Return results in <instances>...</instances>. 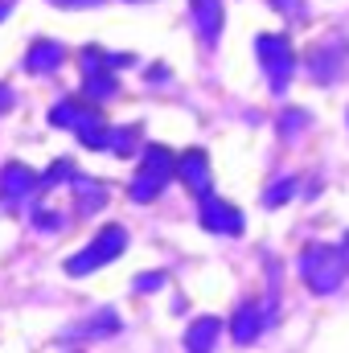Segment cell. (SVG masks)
I'll return each mask as SVG.
<instances>
[{
	"label": "cell",
	"mask_w": 349,
	"mask_h": 353,
	"mask_svg": "<svg viewBox=\"0 0 349 353\" xmlns=\"http://www.w3.org/2000/svg\"><path fill=\"white\" fill-rule=\"evenodd\" d=\"M79 62H83V90H87L94 103H103V99H115V94H119L115 66H111V54H103L99 46H87Z\"/></svg>",
	"instance_id": "obj_5"
},
{
	"label": "cell",
	"mask_w": 349,
	"mask_h": 353,
	"mask_svg": "<svg viewBox=\"0 0 349 353\" xmlns=\"http://www.w3.org/2000/svg\"><path fill=\"white\" fill-rule=\"evenodd\" d=\"M275 8H283L288 17H304V0H271Z\"/></svg>",
	"instance_id": "obj_23"
},
{
	"label": "cell",
	"mask_w": 349,
	"mask_h": 353,
	"mask_svg": "<svg viewBox=\"0 0 349 353\" xmlns=\"http://www.w3.org/2000/svg\"><path fill=\"white\" fill-rule=\"evenodd\" d=\"M165 283H169L165 271H144V275H136V292H157V288H165Z\"/></svg>",
	"instance_id": "obj_21"
},
{
	"label": "cell",
	"mask_w": 349,
	"mask_h": 353,
	"mask_svg": "<svg viewBox=\"0 0 349 353\" xmlns=\"http://www.w3.org/2000/svg\"><path fill=\"white\" fill-rule=\"evenodd\" d=\"M346 275H349L346 247H325V243L304 247V255H300V279L308 283V292L329 296V292H337L346 283Z\"/></svg>",
	"instance_id": "obj_1"
},
{
	"label": "cell",
	"mask_w": 349,
	"mask_h": 353,
	"mask_svg": "<svg viewBox=\"0 0 349 353\" xmlns=\"http://www.w3.org/2000/svg\"><path fill=\"white\" fill-rule=\"evenodd\" d=\"M50 4H62V8H94L103 0H50Z\"/></svg>",
	"instance_id": "obj_24"
},
{
	"label": "cell",
	"mask_w": 349,
	"mask_h": 353,
	"mask_svg": "<svg viewBox=\"0 0 349 353\" xmlns=\"http://www.w3.org/2000/svg\"><path fill=\"white\" fill-rule=\"evenodd\" d=\"M304 123H308V115H304V111H288V115L279 119V132L292 140V136H300V128H304Z\"/></svg>",
	"instance_id": "obj_20"
},
{
	"label": "cell",
	"mask_w": 349,
	"mask_h": 353,
	"mask_svg": "<svg viewBox=\"0 0 349 353\" xmlns=\"http://www.w3.org/2000/svg\"><path fill=\"white\" fill-rule=\"evenodd\" d=\"M177 176L197 193V197H210V157L201 148H189L177 157Z\"/></svg>",
	"instance_id": "obj_9"
},
{
	"label": "cell",
	"mask_w": 349,
	"mask_h": 353,
	"mask_svg": "<svg viewBox=\"0 0 349 353\" xmlns=\"http://www.w3.org/2000/svg\"><path fill=\"white\" fill-rule=\"evenodd\" d=\"M33 226L46 234V230H62V214H54V210H37L33 214Z\"/></svg>",
	"instance_id": "obj_22"
},
{
	"label": "cell",
	"mask_w": 349,
	"mask_h": 353,
	"mask_svg": "<svg viewBox=\"0 0 349 353\" xmlns=\"http://www.w3.org/2000/svg\"><path fill=\"white\" fill-rule=\"evenodd\" d=\"M74 189H79V210H83V214H94V210L107 201V189H103L99 181H90V176H74Z\"/></svg>",
	"instance_id": "obj_16"
},
{
	"label": "cell",
	"mask_w": 349,
	"mask_h": 353,
	"mask_svg": "<svg viewBox=\"0 0 349 353\" xmlns=\"http://www.w3.org/2000/svg\"><path fill=\"white\" fill-rule=\"evenodd\" d=\"M37 189H46V185H41V176L33 173L29 165L12 161V165L0 169V201H4V205H25Z\"/></svg>",
	"instance_id": "obj_6"
},
{
	"label": "cell",
	"mask_w": 349,
	"mask_h": 353,
	"mask_svg": "<svg viewBox=\"0 0 349 353\" xmlns=\"http://www.w3.org/2000/svg\"><path fill=\"white\" fill-rule=\"evenodd\" d=\"M271 316H275V304H243V308L235 312V321H230V337H235V345H251V341H259V333L271 325Z\"/></svg>",
	"instance_id": "obj_7"
},
{
	"label": "cell",
	"mask_w": 349,
	"mask_h": 353,
	"mask_svg": "<svg viewBox=\"0 0 349 353\" xmlns=\"http://www.w3.org/2000/svg\"><path fill=\"white\" fill-rule=\"evenodd\" d=\"M83 115H87V107H83L79 99H62V103L50 111V123H54V128H79Z\"/></svg>",
	"instance_id": "obj_17"
},
{
	"label": "cell",
	"mask_w": 349,
	"mask_h": 353,
	"mask_svg": "<svg viewBox=\"0 0 349 353\" xmlns=\"http://www.w3.org/2000/svg\"><path fill=\"white\" fill-rule=\"evenodd\" d=\"M74 132H79V140H83L87 148H107V144H111V128H107V119H103L99 111H90V107H87V115L79 119Z\"/></svg>",
	"instance_id": "obj_15"
},
{
	"label": "cell",
	"mask_w": 349,
	"mask_h": 353,
	"mask_svg": "<svg viewBox=\"0 0 349 353\" xmlns=\"http://www.w3.org/2000/svg\"><path fill=\"white\" fill-rule=\"evenodd\" d=\"M62 66V46L58 41H33L29 46V54H25V70L29 74H50V70H58Z\"/></svg>",
	"instance_id": "obj_13"
},
{
	"label": "cell",
	"mask_w": 349,
	"mask_h": 353,
	"mask_svg": "<svg viewBox=\"0 0 349 353\" xmlns=\"http://www.w3.org/2000/svg\"><path fill=\"white\" fill-rule=\"evenodd\" d=\"M111 333H119V312H115V308H103V312H94L90 321L74 325V329L66 333V341H94V337H111Z\"/></svg>",
	"instance_id": "obj_11"
},
{
	"label": "cell",
	"mask_w": 349,
	"mask_h": 353,
	"mask_svg": "<svg viewBox=\"0 0 349 353\" xmlns=\"http://www.w3.org/2000/svg\"><path fill=\"white\" fill-rule=\"evenodd\" d=\"M218 337H222V321H218V316H197V321L185 329V350L189 353H214Z\"/></svg>",
	"instance_id": "obj_10"
},
{
	"label": "cell",
	"mask_w": 349,
	"mask_h": 353,
	"mask_svg": "<svg viewBox=\"0 0 349 353\" xmlns=\"http://www.w3.org/2000/svg\"><path fill=\"white\" fill-rule=\"evenodd\" d=\"M341 66H346V50H341L337 41H333V46H321V50L308 58V74H312L317 83H333Z\"/></svg>",
	"instance_id": "obj_12"
},
{
	"label": "cell",
	"mask_w": 349,
	"mask_h": 353,
	"mask_svg": "<svg viewBox=\"0 0 349 353\" xmlns=\"http://www.w3.org/2000/svg\"><path fill=\"white\" fill-rule=\"evenodd\" d=\"M189 4H193V21H197L201 41H218V33H222V4L218 0H189Z\"/></svg>",
	"instance_id": "obj_14"
},
{
	"label": "cell",
	"mask_w": 349,
	"mask_h": 353,
	"mask_svg": "<svg viewBox=\"0 0 349 353\" xmlns=\"http://www.w3.org/2000/svg\"><path fill=\"white\" fill-rule=\"evenodd\" d=\"M12 4H17V0H0V21H4V17L12 12Z\"/></svg>",
	"instance_id": "obj_26"
},
{
	"label": "cell",
	"mask_w": 349,
	"mask_h": 353,
	"mask_svg": "<svg viewBox=\"0 0 349 353\" xmlns=\"http://www.w3.org/2000/svg\"><path fill=\"white\" fill-rule=\"evenodd\" d=\"M255 54H259V66L267 74V87L275 94H283L292 83V70H296V54H292V41L283 33H263L255 41Z\"/></svg>",
	"instance_id": "obj_4"
},
{
	"label": "cell",
	"mask_w": 349,
	"mask_h": 353,
	"mask_svg": "<svg viewBox=\"0 0 349 353\" xmlns=\"http://www.w3.org/2000/svg\"><path fill=\"white\" fill-rule=\"evenodd\" d=\"M292 189H296V176H283V181H275L267 193H263V205L267 210H275V205H283L288 197H292Z\"/></svg>",
	"instance_id": "obj_19"
},
{
	"label": "cell",
	"mask_w": 349,
	"mask_h": 353,
	"mask_svg": "<svg viewBox=\"0 0 349 353\" xmlns=\"http://www.w3.org/2000/svg\"><path fill=\"white\" fill-rule=\"evenodd\" d=\"M201 226L206 230H214V234H243V214L230 205V201H222V197H201Z\"/></svg>",
	"instance_id": "obj_8"
},
{
	"label": "cell",
	"mask_w": 349,
	"mask_h": 353,
	"mask_svg": "<svg viewBox=\"0 0 349 353\" xmlns=\"http://www.w3.org/2000/svg\"><path fill=\"white\" fill-rule=\"evenodd\" d=\"M173 176H177V157L169 148H161V144H148L144 161H140V173L132 176V185H128V197L132 201H152V197H161V189Z\"/></svg>",
	"instance_id": "obj_2"
},
{
	"label": "cell",
	"mask_w": 349,
	"mask_h": 353,
	"mask_svg": "<svg viewBox=\"0 0 349 353\" xmlns=\"http://www.w3.org/2000/svg\"><path fill=\"white\" fill-rule=\"evenodd\" d=\"M12 103H17V94H12V90L4 87V83H0V115H4V111H8Z\"/></svg>",
	"instance_id": "obj_25"
},
{
	"label": "cell",
	"mask_w": 349,
	"mask_h": 353,
	"mask_svg": "<svg viewBox=\"0 0 349 353\" xmlns=\"http://www.w3.org/2000/svg\"><path fill=\"white\" fill-rule=\"evenodd\" d=\"M123 247H128V230L111 222V226H103V230L90 239L79 255L66 259V275H90V271H99V267L115 263V259L123 255Z\"/></svg>",
	"instance_id": "obj_3"
},
{
	"label": "cell",
	"mask_w": 349,
	"mask_h": 353,
	"mask_svg": "<svg viewBox=\"0 0 349 353\" xmlns=\"http://www.w3.org/2000/svg\"><path fill=\"white\" fill-rule=\"evenodd\" d=\"M136 140H140V128H136V123H128V128L111 132V144H107V148H111L115 157H128V152L136 148Z\"/></svg>",
	"instance_id": "obj_18"
}]
</instances>
